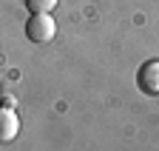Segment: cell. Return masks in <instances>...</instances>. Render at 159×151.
Wrapping results in <instances>:
<instances>
[{"label":"cell","mask_w":159,"mask_h":151,"mask_svg":"<svg viewBox=\"0 0 159 151\" xmlns=\"http://www.w3.org/2000/svg\"><path fill=\"white\" fill-rule=\"evenodd\" d=\"M57 34V23L51 20V14H31L26 20V37L31 43H48Z\"/></svg>","instance_id":"obj_1"},{"label":"cell","mask_w":159,"mask_h":151,"mask_svg":"<svg viewBox=\"0 0 159 151\" xmlns=\"http://www.w3.org/2000/svg\"><path fill=\"white\" fill-rule=\"evenodd\" d=\"M136 83L145 94H159V60H151V63H145L139 68Z\"/></svg>","instance_id":"obj_2"},{"label":"cell","mask_w":159,"mask_h":151,"mask_svg":"<svg viewBox=\"0 0 159 151\" xmlns=\"http://www.w3.org/2000/svg\"><path fill=\"white\" fill-rule=\"evenodd\" d=\"M17 128H20V120L11 108H0V143H9L17 137Z\"/></svg>","instance_id":"obj_3"},{"label":"cell","mask_w":159,"mask_h":151,"mask_svg":"<svg viewBox=\"0 0 159 151\" xmlns=\"http://www.w3.org/2000/svg\"><path fill=\"white\" fill-rule=\"evenodd\" d=\"M26 6H29L31 14H48L57 6V0H26Z\"/></svg>","instance_id":"obj_4"}]
</instances>
